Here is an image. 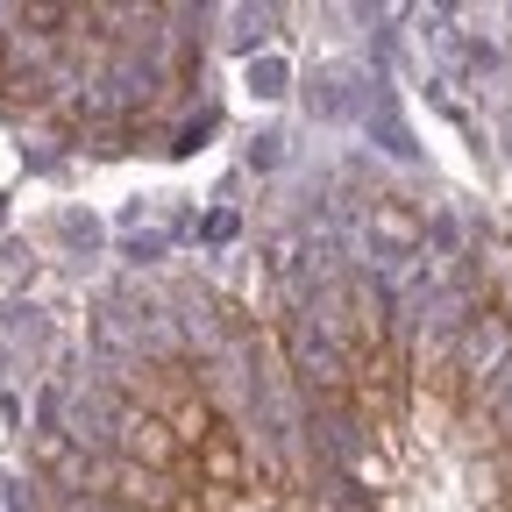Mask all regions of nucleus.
I'll return each instance as SVG.
<instances>
[{
	"instance_id": "f257e3e1",
	"label": "nucleus",
	"mask_w": 512,
	"mask_h": 512,
	"mask_svg": "<svg viewBox=\"0 0 512 512\" xmlns=\"http://www.w3.org/2000/svg\"><path fill=\"white\" fill-rule=\"evenodd\" d=\"M285 370L299 384V399L306 406H328V399H356V356L335 349L328 335L313 328V320L292 306L285 313Z\"/></svg>"
},
{
	"instance_id": "f03ea898",
	"label": "nucleus",
	"mask_w": 512,
	"mask_h": 512,
	"mask_svg": "<svg viewBox=\"0 0 512 512\" xmlns=\"http://www.w3.org/2000/svg\"><path fill=\"white\" fill-rule=\"evenodd\" d=\"M505 363H512V313L477 306V313L463 320V335H456V356H448V384H456L463 406H470L477 384H491Z\"/></svg>"
},
{
	"instance_id": "7ed1b4c3",
	"label": "nucleus",
	"mask_w": 512,
	"mask_h": 512,
	"mask_svg": "<svg viewBox=\"0 0 512 512\" xmlns=\"http://www.w3.org/2000/svg\"><path fill=\"white\" fill-rule=\"evenodd\" d=\"M121 406H128V399L114 392L107 377H72V384H57V434L72 441L79 456H107Z\"/></svg>"
},
{
	"instance_id": "20e7f679",
	"label": "nucleus",
	"mask_w": 512,
	"mask_h": 512,
	"mask_svg": "<svg viewBox=\"0 0 512 512\" xmlns=\"http://www.w3.org/2000/svg\"><path fill=\"white\" fill-rule=\"evenodd\" d=\"M107 456L114 463H143V470H178L185 463V448L171 434L164 413H143V406H121L114 413V441H107Z\"/></svg>"
},
{
	"instance_id": "39448f33",
	"label": "nucleus",
	"mask_w": 512,
	"mask_h": 512,
	"mask_svg": "<svg viewBox=\"0 0 512 512\" xmlns=\"http://www.w3.org/2000/svg\"><path fill=\"white\" fill-rule=\"evenodd\" d=\"M363 228H370V271H384V285H392L413 256H420V214L384 192V200H370V221Z\"/></svg>"
},
{
	"instance_id": "423d86ee",
	"label": "nucleus",
	"mask_w": 512,
	"mask_h": 512,
	"mask_svg": "<svg viewBox=\"0 0 512 512\" xmlns=\"http://www.w3.org/2000/svg\"><path fill=\"white\" fill-rule=\"evenodd\" d=\"M306 114H320V121L363 114V72L356 64H320V72L306 79Z\"/></svg>"
},
{
	"instance_id": "0eeeda50",
	"label": "nucleus",
	"mask_w": 512,
	"mask_h": 512,
	"mask_svg": "<svg viewBox=\"0 0 512 512\" xmlns=\"http://www.w3.org/2000/svg\"><path fill=\"white\" fill-rule=\"evenodd\" d=\"M242 93H249V100H264V107H278V100L292 93V64H285L278 50H256V57L242 64Z\"/></svg>"
},
{
	"instance_id": "6e6552de",
	"label": "nucleus",
	"mask_w": 512,
	"mask_h": 512,
	"mask_svg": "<svg viewBox=\"0 0 512 512\" xmlns=\"http://www.w3.org/2000/svg\"><path fill=\"white\" fill-rule=\"evenodd\" d=\"M470 413L491 427V441H505L512 448V363L491 377V384H477V399H470Z\"/></svg>"
},
{
	"instance_id": "1a4fd4ad",
	"label": "nucleus",
	"mask_w": 512,
	"mask_h": 512,
	"mask_svg": "<svg viewBox=\"0 0 512 512\" xmlns=\"http://www.w3.org/2000/svg\"><path fill=\"white\" fill-rule=\"evenodd\" d=\"M214 427H221V420H214V406H207L200 392H192V399H185V406L171 413V434H178V448H185V456H192V448H200V441H207Z\"/></svg>"
},
{
	"instance_id": "9d476101",
	"label": "nucleus",
	"mask_w": 512,
	"mask_h": 512,
	"mask_svg": "<svg viewBox=\"0 0 512 512\" xmlns=\"http://www.w3.org/2000/svg\"><path fill=\"white\" fill-rule=\"evenodd\" d=\"M271 29H278V8H235V36H228V43L242 50V64L264 50V36H271Z\"/></svg>"
},
{
	"instance_id": "9b49d317",
	"label": "nucleus",
	"mask_w": 512,
	"mask_h": 512,
	"mask_svg": "<svg viewBox=\"0 0 512 512\" xmlns=\"http://www.w3.org/2000/svg\"><path fill=\"white\" fill-rule=\"evenodd\" d=\"M420 249L456 256V249H463V221H456V214H427V221H420Z\"/></svg>"
},
{
	"instance_id": "f8f14e48",
	"label": "nucleus",
	"mask_w": 512,
	"mask_h": 512,
	"mask_svg": "<svg viewBox=\"0 0 512 512\" xmlns=\"http://www.w3.org/2000/svg\"><path fill=\"white\" fill-rule=\"evenodd\" d=\"M164 249H171V228H150V235H128V242H121L128 264H157Z\"/></svg>"
},
{
	"instance_id": "ddd939ff",
	"label": "nucleus",
	"mask_w": 512,
	"mask_h": 512,
	"mask_svg": "<svg viewBox=\"0 0 512 512\" xmlns=\"http://www.w3.org/2000/svg\"><path fill=\"white\" fill-rule=\"evenodd\" d=\"M278 143H285V136H278V128H264V136H256V143H249V164H256V171H271V164L285 157Z\"/></svg>"
},
{
	"instance_id": "4468645a",
	"label": "nucleus",
	"mask_w": 512,
	"mask_h": 512,
	"mask_svg": "<svg viewBox=\"0 0 512 512\" xmlns=\"http://www.w3.org/2000/svg\"><path fill=\"white\" fill-rule=\"evenodd\" d=\"M207 136H214V114H200V121H185V128H178V143H171V150L185 157V150H200Z\"/></svg>"
},
{
	"instance_id": "2eb2a0df",
	"label": "nucleus",
	"mask_w": 512,
	"mask_h": 512,
	"mask_svg": "<svg viewBox=\"0 0 512 512\" xmlns=\"http://www.w3.org/2000/svg\"><path fill=\"white\" fill-rule=\"evenodd\" d=\"M8 505L15 512H36V477H8Z\"/></svg>"
},
{
	"instance_id": "dca6fc26",
	"label": "nucleus",
	"mask_w": 512,
	"mask_h": 512,
	"mask_svg": "<svg viewBox=\"0 0 512 512\" xmlns=\"http://www.w3.org/2000/svg\"><path fill=\"white\" fill-rule=\"evenodd\" d=\"M463 64H470V72H491L498 50H491V43H470V50H463Z\"/></svg>"
},
{
	"instance_id": "f3484780",
	"label": "nucleus",
	"mask_w": 512,
	"mask_h": 512,
	"mask_svg": "<svg viewBox=\"0 0 512 512\" xmlns=\"http://www.w3.org/2000/svg\"><path fill=\"white\" fill-rule=\"evenodd\" d=\"M57 512H121V505H107V498H57Z\"/></svg>"
},
{
	"instance_id": "a211bd4d",
	"label": "nucleus",
	"mask_w": 512,
	"mask_h": 512,
	"mask_svg": "<svg viewBox=\"0 0 512 512\" xmlns=\"http://www.w3.org/2000/svg\"><path fill=\"white\" fill-rule=\"evenodd\" d=\"M505 491H512V448H505Z\"/></svg>"
}]
</instances>
